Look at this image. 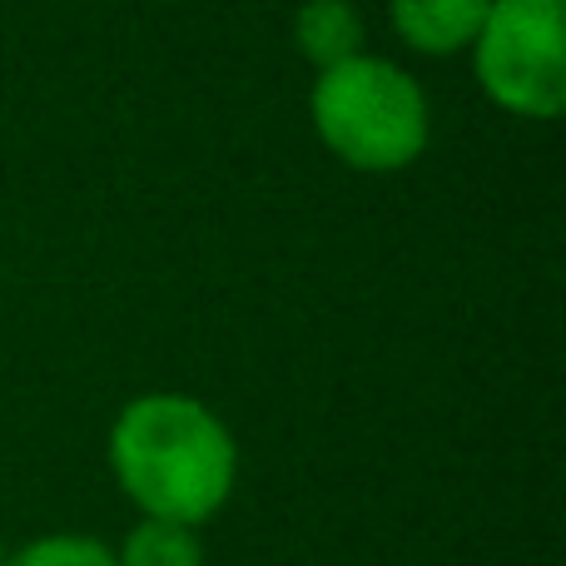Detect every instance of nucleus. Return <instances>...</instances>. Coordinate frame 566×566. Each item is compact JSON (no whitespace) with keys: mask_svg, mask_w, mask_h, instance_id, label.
I'll return each mask as SVG.
<instances>
[{"mask_svg":"<svg viewBox=\"0 0 566 566\" xmlns=\"http://www.w3.org/2000/svg\"><path fill=\"white\" fill-rule=\"evenodd\" d=\"M109 468L145 517L209 522L234 492L239 448L229 428L185 392H145L115 418Z\"/></svg>","mask_w":566,"mask_h":566,"instance_id":"obj_1","label":"nucleus"},{"mask_svg":"<svg viewBox=\"0 0 566 566\" xmlns=\"http://www.w3.org/2000/svg\"><path fill=\"white\" fill-rule=\"evenodd\" d=\"M308 109L323 145L363 175L408 169L428 149V99L392 60L353 55L318 70Z\"/></svg>","mask_w":566,"mask_h":566,"instance_id":"obj_2","label":"nucleus"},{"mask_svg":"<svg viewBox=\"0 0 566 566\" xmlns=\"http://www.w3.org/2000/svg\"><path fill=\"white\" fill-rule=\"evenodd\" d=\"M478 80L502 109L552 119L566 105V0H492L472 40Z\"/></svg>","mask_w":566,"mask_h":566,"instance_id":"obj_3","label":"nucleus"},{"mask_svg":"<svg viewBox=\"0 0 566 566\" xmlns=\"http://www.w3.org/2000/svg\"><path fill=\"white\" fill-rule=\"evenodd\" d=\"M492 0H388L392 30L422 55H458L478 40Z\"/></svg>","mask_w":566,"mask_h":566,"instance_id":"obj_4","label":"nucleus"},{"mask_svg":"<svg viewBox=\"0 0 566 566\" xmlns=\"http://www.w3.org/2000/svg\"><path fill=\"white\" fill-rule=\"evenodd\" d=\"M293 40L318 70H333L363 55V20L348 0H308L293 20Z\"/></svg>","mask_w":566,"mask_h":566,"instance_id":"obj_5","label":"nucleus"},{"mask_svg":"<svg viewBox=\"0 0 566 566\" xmlns=\"http://www.w3.org/2000/svg\"><path fill=\"white\" fill-rule=\"evenodd\" d=\"M115 566H205V547H199L195 527L165 517H145L125 537Z\"/></svg>","mask_w":566,"mask_h":566,"instance_id":"obj_6","label":"nucleus"},{"mask_svg":"<svg viewBox=\"0 0 566 566\" xmlns=\"http://www.w3.org/2000/svg\"><path fill=\"white\" fill-rule=\"evenodd\" d=\"M6 566H115V552L95 537H40L20 547Z\"/></svg>","mask_w":566,"mask_h":566,"instance_id":"obj_7","label":"nucleus"}]
</instances>
